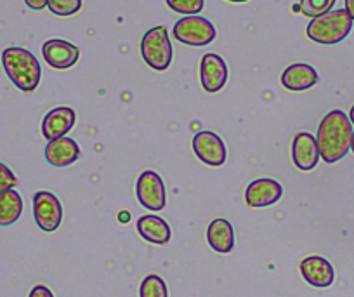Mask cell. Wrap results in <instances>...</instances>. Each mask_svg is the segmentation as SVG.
Listing matches in <instances>:
<instances>
[{
    "instance_id": "obj_1",
    "label": "cell",
    "mask_w": 354,
    "mask_h": 297,
    "mask_svg": "<svg viewBox=\"0 0 354 297\" xmlns=\"http://www.w3.org/2000/svg\"><path fill=\"white\" fill-rule=\"evenodd\" d=\"M353 132L349 115L344 114L342 110H333L326 114L316 134L319 156L326 163H335L342 160L351 150Z\"/></svg>"
},
{
    "instance_id": "obj_2",
    "label": "cell",
    "mask_w": 354,
    "mask_h": 297,
    "mask_svg": "<svg viewBox=\"0 0 354 297\" xmlns=\"http://www.w3.org/2000/svg\"><path fill=\"white\" fill-rule=\"evenodd\" d=\"M2 66L9 80L23 92H33L42 78L39 60L23 47H8L2 53Z\"/></svg>"
},
{
    "instance_id": "obj_3",
    "label": "cell",
    "mask_w": 354,
    "mask_h": 297,
    "mask_svg": "<svg viewBox=\"0 0 354 297\" xmlns=\"http://www.w3.org/2000/svg\"><path fill=\"white\" fill-rule=\"evenodd\" d=\"M353 18L346 9H333L326 15L309 21L306 33L309 39L322 46H333L346 39L353 30Z\"/></svg>"
},
{
    "instance_id": "obj_4",
    "label": "cell",
    "mask_w": 354,
    "mask_h": 297,
    "mask_svg": "<svg viewBox=\"0 0 354 297\" xmlns=\"http://www.w3.org/2000/svg\"><path fill=\"white\" fill-rule=\"evenodd\" d=\"M141 56L149 68L165 71L172 63V44L165 26H155L145 33L141 40Z\"/></svg>"
},
{
    "instance_id": "obj_5",
    "label": "cell",
    "mask_w": 354,
    "mask_h": 297,
    "mask_svg": "<svg viewBox=\"0 0 354 297\" xmlns=\"http://www.w3.org/2000/svg\"><path fill=\"white\" fill-rule=\"evenodd\" d=\"M216 35V26L203 16H185L174 25V37L177 42L192 47L209 46Z\"/></svg>"
},
{
    "instance_id": "obj_6",
    "label": "cell",
    "mask_w": 354,
    "mask_h": 297,
    "mask_svg": "<svg viewBox=\"0 0 354 297\" xmlns=\"http://www.w3.org/2000/svg\"><path fill=\"white\" fill-rule=\"evenodd\" d=\"M33 217L42 231H56L63 223V207L56 195L50 191H37L33 195Z\"/></svg>"
},
{
    "instance_id": "obj_7",
    "label": "cell",
    "mask_w": 354,
    "mask_h": 297,
    "mask_svg": "<svg viewBox=\"0 0 354 297\" xmlns=\"http://www.w3.org/2000/svg\"><path fill=\"white\" fill-rule=\"evenodd\" d=\"M136 195L138 200L145 209L158 213L163 210L167 206V191L165 184H163L162 177L153 170H146L139 176L138 183H136Z\"/></svg>"
},
{
    "instance_id": "obj_8",
    "label": "cell",
    "mask_w": 354,
    "mask_h": 297,
    "mask_svg": "<svg viewBox=\"0 0 354 297\" xmlns=\"http://www.w3.org/2000/svg\"><path fill=\"white\" fill-rule=\"evenodd\" d=\"M283 195V188L278 181L262 177V179L252 181L245 190V202L252 209H264V207L274 206Z\"/></svg>"
},
{
    "instance_id": "obj_9",
    "label": "cell",
    "mask_w": 354,
    "mask_h": 297,
    "mask_svg": "<svg viewBox=\"0 0 354 297\" xmlns=\"http://www.w3.org/2000/svg\"><path fill=\"white\" fill-rule=\"evenodd\" d=\"M193 152L210 167H221L226 162V146L224 141L210 131H202L193 138Z\"/></svg>"
},
{
    "instance_id": "obj_10",
    "label": "cell",
    "mask_w": 354,
    "mask_h": 297,
    "mask_svg": "<svg viewBox=\"0 0 354 297\" xmlns=\"http://www.w3.org/2000/svg\"><path fill=\"white\" fill-rule=\"evenodd\" d=\"M44 60L56 70H68L80 60V49L63 39H50L42 46Z\"/></svg>"
},
{
    "instance_id": "obj_11",
    "label": "cell",
    "mask_w": 354,
    "mask_h": 297,
    "mask_svg": "<svg viewBox=\"0 0 354 297\" xmlns=\"http://www.w3.org/2000/svg\"><path fill=\"white\" fill-rule=\"evenodd\" d=\"M200 80L205 92H219L227 82V64L219 54L209 53L200 63Z\"/></svg>"
},
{
    "instance_id": "obj_12",
    "label": "cell",
    "mask_w": 354,
    "mask_h": 297,
    "mask_svg": "<svg viewBox=\"0 0 354 297\" xmlns=\"http://www.w3.org/2000/svg\"><path fill=\"white\" fill-rule=\"evenodd\" d=\"M301 275L309 285L316 289H326L335 280V269L330 264L328 259L322 255H309L301 261Z\"/></svg>"
},
{
    "instance_id": "obj_13",
    "label": "cell",
    "mask_w": 354,
    "mask_h": 297,
    "mask_svg": "<svg viewBox=\"0 0 354 297\" xmlns=\"http://www.w3.org/2000/svg\"><path fill=\"white\" fill-rule=\"evenodd\" d=\"M319 150L316 138L309 132H299L295 134L294 143H292V160H294V165L299 170H313L319 162Z\"/></svg>"
},
{
    "instance_id": "obj_14",
    "label": "cell",
    "mask_w": 354,
    "mask_h": 297,
    "mask_svg": "<svg viewBox=\"0 0 354 297\" xmlns=\"http://www.w3.org/2000/svg\"><path fill=\"white\" fill-rule=\"evenodd\" d=\"M77 115L71 108L59 107L50 110L42 122V134L47 141L64 138L73 129Z\"/></svg>"
},
{
    "instance_id": "obj_15",
    "label": "cell",
    "mask_w": 354,
    "mask_h": 297,
    "mask_svg": "<svg viewBox=\"0 0 354 297\" xmlns=\"http://www.w3.org/2000/svg\"><path fill=\"white\" fill-rule=\"evenodd\" d=\"M319 80V75L311 64L306 63H295L290 64L288 68H285V71L281 73V85L288 91L301 92L308 91V89L315 87Z\"/></svg>"
},
{
    "instance_id": "obj_16",
    "label": "cell",
    "mask_w": 354,
    "mask_h": 297,
    "mask_svg": "<svg viewBox=\"0 0 354 297\" xmlns=\"http://www.w3.org/2000/svg\"><path fill=\"white\" fill-rule=\"evenodd\" d=\"M82 152L77 141L68 136L49 141L46 146V159L53 167H68L80 159Z\"/></svg>"
},
{
    "instance_id": "obj_17",
    "label": "cell",
    "mask_w": 354,
    "mask_h": 297,
    "mask_svg": "<svg viewBox=\"0 0 354 297\" xmlns=\"http://www.w3.org/2000/svg\"><path fill=\"white\" fill-rule=\"evenodd\" d=\"M207 242L212 251L219 254H230L234 249V230L227 219L217 217L207 228Z\"/></svg>"
},
{
    "instance_id": "obj_18",
    "label": "cell",
    "mask_w": 354,
    "mask_h": 297,
    "mask_svg": "<svg viewBox=\"0 0 354 297\" xmlns=\"http://www.w3.org/2000/svg\"><path fill=\"white\" fill-rule=\"evenodd\" d=\"M136 228H138V233L146 242L155 245H167L170 242V237H172V231H170L167 221H163L158 216H151V214L139 217Z\"/></svg>"
},
{
    "instance_id": "obj_19",
    "label": "cell",
    "mask_w": 354,
    "mask_h": 297,
    "mask_svg": "<svg viewBox=\"0 0 354 297\" xmlns=\"http://www.w3.org/2000/svg\"><path fill=\"white\" fill-rule=\"evenodd\" d=\"M23 198L16 190L0 193V226H11L21 217Z\"/></svg>"
},
{
    "instance_id": "obj_20",
    "label": "cell",
    "mask_w": 354,
    "mask_h": 297,
    "mask_svg": "<svg viewBox=\"0 0 354 297\" xmlns=\"http://www.w3.org/2000/svg\"><path fill=\"white\" fill-rule=\"evenodd\" d=\"M139 297H169L167 283L158 275H148L139 287Z\"/></svg>"
},
{
    "instance_id": "obj_21",
    "label": "cell",
    "mask_w": 354,
    "mask_h": 297,
    "mask_svg": "<svg viewBox=\"0 0 354 297\" xmlns=\"http://www.w3.org/2000/svg\"><path fill=\"white\" fill-rule=\"evenodd\" d=\"M335 2L337 0H301V11L304 16L315 19L333 11Z\"/></svg>"
},
{
    "instance_id": "obj_22",
    "label": "cell",
    "mask_w": 354,
    "mask_h": 297,
    "mask_svg": "<svg viewBox=\"0 0 354 297\" xmlns=\"http://www.w3.org/2000/svg\"><path fill=\"white\" fill-rule=\"evenodd\" d=\"M172 11L186 16H198L205 8V0H167Z\"/></svg>"
},
{
    "instance_id": "obj_23",
    "label": "cell",
    "mask_w": 354,
    "mask_h": 297,
    "mask_svg": "<svg viewBox=\"0 0 354 297\" xmlns=\"http://www.w3.org/2000/svg\"><path fill=\"white\" fill-rule=\"evenodd\" d=\"M49 11L56 16H73L82 9V0H49Z\"/></svg>"
},
{
    "instance_id": "obj_24",
    "label": "cell",
    "mask_w": 354,
    "mask_h": 297,
    "mask_svg": "<svg viewBox=\"0 0 354 297\" xmlns=\"http://www.w3.org/2000/svg\"><path fill=\"white\" fill-rule=\"evenodd\" d=\"M16 184H18V177L15 176V172L6 163L0 162V193L8 190H15Z\"/></svg>"
},
{
    "instance_id": "obj_25",
    "label": "cell",
    "mask_w": 354,
    "mask_h": 297,
    "mask_svg": "<svg viewBox=\"0 0 354 297\" xmlns=\"http://www.w3.org/2000/svg\"><path fill=\"white\" fill-rule=\"evenodd\" d=\"M28 297H54V294L50 292V289H47L46 285H35Z\"/></svg>"
},
{
    "instance_id": "obj_26",
    "label": "cell",
    "mask_w": 354,
    "mask_h": 297,
    "mask_svg": "<svg viewBox=\"0 0 354 297\" xmlns=\"http://www.w3.org/2000/svg\"><path fill=\"white\" fill-rule=\"evenodd\" d=\"M25 4L28 6L30 9H33V11H42V9L47 8L49 0H25Z\"/></svg>"
},
{
    "instance_id": "obj_27",
    "label": "cell",
    "mask_w": 354,
    "mask_h": 297,
    "mask_svg": "<svg viewBox=\"0 0 354 297\" xmlns=\"http://www.w3.org/2000/svg\"><path fill=\"white\" fill-rule=\"evenodd\" d=\"M344 9H346L347 15H349L354 21V0H346V8Z\"/></svg>"
},
{
    "instance_id": "obj_28",
    "label": "cell",
    "mask_w": 354,
    "mask_h": 297,
    "mask_svg": "<svg viewBox=\"0 0 354 297\" xmlns=\"http://www.w3.org/2000/svg\"><path fill=\"white\" fill-rule=\"evenodd\" d=\"M349 120H351V124L354 125V105H353V108H351V111H349Z\"/></svg>"
},
{
    "instance_id": "obj_29",
    "label": "cell",
    "mask_w": 354,
    "mask_h": 297,
    "mask_svg": "<svg viewBox=\"0 0 354 297\" xmlns=\"http://www.w3.org/2000/svg\"><path fill=\"white\" fill-rule=\"evenodd\" d=\"M351 150H353L354 153V132H353V138H351Z\"/></svg>"
},
{
    "instance_id": "obj_30",
    "label": "cell",
    "mask_w": 354,
    "mask_h": 297,
    "mask_svg": "<svg viewBox=\"0 0 354 297\" xmlns=\"http://www.w3.org/2000/svg\"><path fill=\"white\" fill-rule=\"evenodd\" d=\"M227 2H236V4H241V2H248V0H227Z\"/></svg>"
}]
</instances>
